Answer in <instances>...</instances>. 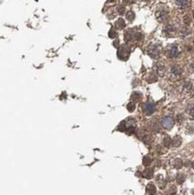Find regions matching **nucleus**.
<instances>
[{"label": "nucleus", "instance_id": "nucleus-15", "mask_svg": "<svg viewBox=\"0 0 194 195\" xmlns=\"http://www.w3.org/2000/svg\"><path fill=\"white\" fill-rule=\"evenodd\" d=\"M177 4V6L181 8H185L187 7H189V4H190V1H182V0H181V1H176L175 2Z\"/></svg>", "mask_w": 194, "mask_h": 195}, {"label": "nucleus", "instance_id": "nucleus-5", "mask_svg": "<svg viewBox=\"0 0 194 195\" xmlns=\"http://www.w3.org/2000/svg\"><path fill=\"white\" fill-rule=\"evenodd\" d=\"M173 125V120L170 117H167V118H165L163 121H162V126L165 128V129H171Z\"/></svg>", "mask_w": 194, "mask_h": 195}, {"label": "nucleus", "instance_id": "nucleus-19", "mask_svg": "<svg viewBox=\"0 0 194 195\" xmlns=\"http://www.w3.org/2000/svg\"><path fill=\"white\" fill-rule=\"evenodd\" d=\"M127 19L129 21V22H132L134 19H135V13L133 12V11H129L128 13H127Z\"/></svg>", "mask_w": 194, "mask_h": 195}, {"label": "nucleus", "instance_id": "nucleus-1", "mask_svg": "<svg viewBox=\"0 0 194 195\" xmlns=\"http://www.w3.org/2000/svg\"><path fill=\"white\" fill-rule=\"evenodd\" d=\"M165 54L168 58H176L179 55V50L175 45H170L165 49Z\"/></svg>", "mask_w": 194, "mask_h": 195}, {"label": "nucleus", "instance_id": "nucleus-30", "mask_svg": "<svg viewBox=\"0 0 194 195\" xmlns=\"http://www.w3.org/2000/svg\"><path fill=\"white\" fill-rule=\"evenodd\" d=\"M193 18H194V11H193Z\"/></svg>", "mask_w": 194, "mask_h": 195}, {"label": "nucleus", "instance_id": "nucleus-3", "mask_svg": "<svg viewBox=\"0 0 194 195\" xmlns=\"http://www.w3.org/2000/svg\"><path fill=\"white\" fill-rule=\"evenodd\" d=\"M129 54H130V51L126 46H121V49L119 50V52H118V57L121 60H127L129 58Z\"/></svg>", "mask_w": 194, "mask_h": 195}, {"label": "nucleus", "instance_id": "nucleus-25", "mask_svg": "<svg viewBox=\"0 0 194 195\" xmlns=\"http://www.w3.org/2000/svg\"><path fill=\"white\" fill-rule=\"evenodd\" d=\"M168 192H169L170 195H174L176 193V187L175 186H172L170 188V190L168 191Z\"/></svg>", "mask_w": 194, "mask_h": 195}, {"label": "nucleus", "instance_id": "nucleus-21", "mask_svg": "<svg viewBox=\"0 0 194 195\" xmlns=\"http://www.w3.org/2000/svg\"><path fill=\"white\" fill-rule=\"evenodd\" d=\"M135 108H136V105H135V104L133 102L129 103L128 105H127V109H128L129 112H133L135 110Z\"/></svg>", "mask_w": 194, "mask_h": 195}, {"label": "nucleus", "instance_id": "nucleus-7", "mask_svg": "<svg viewBox=\"0 0 194 195\" xmlns=\"http://www.w3.org/2000/svg\"><path fill=\"white\" fill-rule=\"evenodd\" d=\"M181 74H182V70H181V68L178 66H174V67H173L171 68V77L179 78Z\"/></svg>", "mask_w": 194, "mask_h": 195}, {"label": "nucleus", "instance_id": "nucleus-27", "mask_svg": "<svg viewBox=\"0 0 194 195\" xmlns=\"http://www.w3.org/2000/svg\"><path fill=\"white\" fill-rule=\"evenodd\" d=\"M144 141H145L146 143H150V142L152 141V138H151L149 136H147V137L144 138Z\"/></svg>", "mask_w": 194, "mask_h": 195}, {"label": "nucleus", "instance_id": "nucleus-6", "mask_svg": "<svg viewBox=\"0 0 194 195\" xmlns=\"http://www.w3.org/2000/svg\"><path fill=\"white\" fill-rule=\"evenodd\" d=\"M156 16H157V19L160 23H162V22H164V21L166 19V17H167V13H166L165 11H164V10H159V11H157V12L156 13Z\"/></svg>", "mask_w": 194, "mask_h": 195}, {"label": "nucleus", "instance_id": "nucleus-10", "mask_svg": "<svg viewBox=\"0 0 194 195\" xmlns=\"http://www.w3.org/2000/svg\"><path fill=\"white\" fill-rule=\"evenodd\" d=\"M126 24L124 22V20L122 18H119L116 22H115V27L119 30H122L123 28H125Z\"/></svg>", "mask_w": 194, "mask_h": 195}, {"label": "nucleus", "instance_id": "nucleus-23", "mask_svg": "<svg viewBox=\"0 0 194 195\" xmlns=\"http://www.w3.org/2000/svg\"><path fill=\"white\" fill-rule=\"evenodd\" d=\"M117 36V33H116V32L113 30V29H111V31L109 32V37L110 38H112V39H113V38H115Z\"/></svg>", "mask_w": 194, "mask_h": 195}, {"label": "nucleus", "instance_id": "nucleus-14", "mask_svg": "<svg viewBox=\"0 0 194 195\" xmlns=\"http://www.w3.org/2000/svg\"><path fill=\"white\" fill-rule=\"evenodd\" d=\"M182 161L181 160V159H179V158H176V159H174L173 160V167L174 168H176V169H180L182 166Z\"/></svg>", "mask_w": 194, "mask_h": 195}, {"label": "nucleus", "instance_id": "nucleus-8", "mask_svg": "<svg viewBox=\"0 0 194 195\" xmlns=\"http://www.w3.org/2000/svg\"><path fill=\"white\" fill-rule=\"evenodd\" d=\"M164 33H165L167 36H173L174 34V28H173V26L171 25V24L165 25V27L164 28Z\"/></svg>", "mask_w": 194, "mask_h": 195}, {"label": "nucleus", "instance_id": "nucleus-13", "mask_svg": "<svg viewBox=\"0 0 194 195\" xmlns=\"http://www.w3.org/2000/svg\"><path fill=\"white\" fill-rule=\"evenodd\" d=\"M187 113L190 119L194 120V104H191L187 108Z\"/></svg>", "mask_w": 194, "mask_h": 195}, {"label": "nucleus", "instance_id": "nucleus-11", "mask_svg": "<svg viewBox=\"0 0 194 195\" xmlns=\"http://www.w3.org/2000/svg\"><path fill=\"white\" fill-rule=\"evenodd\" d=\"M153 174H154V170L152 168H148L143 172V176L148 179H150L153 176Z\"/></svg>", "mask_w": 194, "mask_h": 195}, {"label": "nucleus", "instance_id": "nucleus-28", "mask_svg": "<svg viewBox=\"0 0 194 195\" xmlns=\"http://www.w3.org/2000/svg\"><path fill=\"white\" fill-rule=\"evenodd\" d=\"M113 45H114L116 48H118V47H119V40H116L113 42Z\"/></svg>", "mask_w": 194, "mask_h": 195}, {"label": "nucleus", "instance_id": "nucleus-12", "mask_svg": "<svg viewBox=\"0 0 194 195\" xmlns=\"http://www.w3.org/2000/svg\"><path fill=\"white\" fill-rule=\"evenodd\" d=\"M181 144H182V138L179 136H176L173 138V139H172V145L173 147L177 148L179 146H181Z\"/></svg>", "mask_w": 194, "mask_h": 195}, {"label": "nucleus", "instance_id": "nucleus-22", "mask_svg": "<svg viewBox=\"0 0 194 195\" xmlns=\"http://www.w3.org/2000/svg\"><path fill=\"white\" fill-rule=\"evenodd\" d=\"M176 179H177V182H178V183H182V182H184V180H185V176H184L182 174H179L177 175Z\"/></svg>", "mask_w": 194, "mask_h": 195}, {"label": "nucleus", "instance_id": "nucleus-2", "mask_svg": "<svg viewBox=\"0 0 194 195\" xmlns=\"http://www.w3.org/2000/svg\"><path fill=\"white\" fill-rule=\"evenodd\" d=\"M148 52L149 56L152 57V58H154V59H157V58H159V56H160L159 48H158L157 45H154V44H152V45H150V46L148 47Z\"/></svg>", "mask_w": 194, "mask_h": 195}, {"label": "nucleus", "instance_id": "nucleus-17", "mask_svg": "<svg viewBox=\"0 0 194 195\" xmlns=\"http://www.w3.org/2000/svg\"><path fill=\"white\" fill-rule=\"evenodd\" d=\"M151 162H152V159H151V157H148V156H146V157L143 158V165L146 166H149V165L151 164Z\"/></svg>", "mask_w": 194, "mask_h": 195}, {"label": "nucleus", "instance_id": "nucleus-18", "mask_svg": "<svg viewBox=\"0 0 194 195\" xmlns=\"http://www.w3.org/2000/svg\"><path fill=\"white\" fill-rule=\"evenodd\" d=\"M140 98H141V94H140L139 93H137V92H135V93H132V95H131V99H132L133 101H135V102H137V101H139V100H140Z\"/></svg>", "mask_w": 194, "mask_h": 195}, {"label": "nucleus", "instance_id": "nucleus-26", "mask_svg": "<svg viewBox=\"0 0 194 195\" xmlns=\"http://www.w3.org/2000/svg\"><path fill=\"white\" fill-rule=\"evenodd\" d=\"M184 23H185V24H190V19L189 15H186L184 17Z\"/></svg>", "mask_w": 194, "mask_h": 195}, {"label": "nucleus", "instance_id": "nucleus-16", "mask_svg": "<svg viewBox=\"0 0 194 195\" xmlns=\"http://www.w3.org/2000/svg\"><path fill=\"white\" fill-rule=\"evenodd\" d=\"M157 182H158L160 188H162V189L165 188V180L163 179V177H162L161 175H158V176H157Z\"/></svg>", "mask_w": 194, "mask_h": 195}, {"label": "nucleus", "instance_id": "nucleus-9", "mask_svg": "<svg viewBox=\"0 0 194 195\" xmlns=\"http://www.w3.org/2000/svg\"><path fill=\"white\" fill-rule=\"evenodd\" d=\"M147 191L149 195H155L157 192V188H156L155 184L152 182H149L147 186Z\"/></svg>", "mask_w": 194, "mask_h": 195}, {"label": "nucleus", "instance_id": "nucleus-24", "mask_svg": "<svg viewBox=\"0 0 194 195\" xmlns=\"http://www.w3.org/2000/svg\"><path fill=\"white\" fill-rule=\"evenodd\" d=\"M117 10H118V13H119L120 15H123V14L125 13V8H124L123 6H119L118 8H117Z\"/></svg>", "mask_w": 194, "mask_h": 195}, {"label": "nucleus", "instance_id": "nucleus-29", "mask_svg": "<svg viewBox=\"0 0 194 195\" xmlns=\"http://www.w3.org/2000/svg\"><path fill=\"white\" fill-rule=\"evenodd\" d=\"M192 167H193V168H194V162H193V163H192Z\"/></svg>", "mask_w": 194, "mask_h": 195}, {"label": "nucleus", "instance_id": "nucleus-20", "mask_svg": "<svg viewBox=\"0 0 194 195\" xmlns=\"http://www.w3.org/2000/svg\"><path fill=\"white\" fill-rule=\"evenodd\" d=\"M164 144H165V146L166 148H169L170 146L172 145V139H171V138L170 137H165V139H164Z\"/></svg>", "mask_w": 194, "mask_h": 195}, {"label": "nucleus", "instance_id": "nucleus-4", "mask_svg": "<svg viewBox=\"0 0 194 195\" xmlns=\"http://www.w3.org/2000/svg\"><path fill=\"white\" fill-rule=\"evenodd\" d=\"M155 112V106L151 102H148L144 106V113L147 115H150Z\"/></svg>", "mask_w": 194, "mask_h": 195}]
</instances>
